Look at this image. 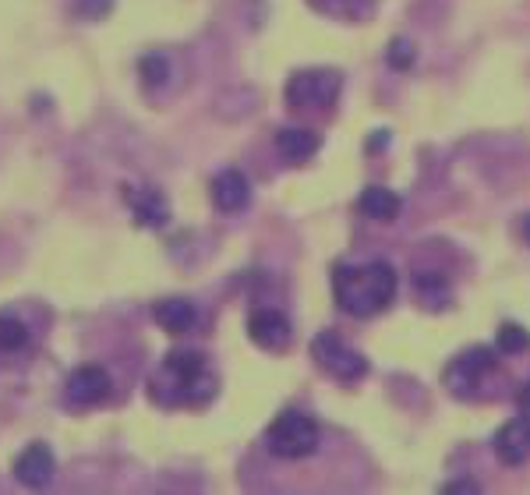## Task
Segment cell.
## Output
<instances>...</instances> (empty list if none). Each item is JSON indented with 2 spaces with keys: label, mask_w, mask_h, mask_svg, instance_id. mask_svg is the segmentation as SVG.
<instances>
[{
  "label": "cell",
  "mask_w": 530,
  "mask_h": 495,
  "mask_svg": "<svg viewBox=\"0 0 530 495\" xmlns=\"http://www.w3.org/2000/svg\"><path fill=\"white\" fill-rule=\"evenodd\" d=\"M396 269L389 262H364V266H336L333 269V294L336 305L354 319H368L379 315L382 308H389V301L396 297Z\"/></svg>",
  "instance_id": "6da1fadb"
},
{
  "label": "cell",
  "mask_w": 530,
  "mask_h": 495,
  "mask_svg": "<svg viewBox=\"0 0 530 495\" xmlns=\"http://www.w3.org/2000/svg\"><path fill=\"white\" fill-rule=\"evenodd\" d=\"M318 425L301 411H283L265 432V446L280 460H304L318 450Z\"/></svg>",
  "instance_id": "7a4b0ae2"
},
{
  "label": "cell",
  "mask_w": 530,
  "mask_h": 495,
  "mask_svg": "<svg viewBox=\"0 0 530 495\" xmlns=\"http://www.w3.org/2000/svg\"><path fill=\"white\" fill-rule=\"evenodd\" d=\"M311 358L318 361L322 372H329L340 382H357L368 375V358L357 354L354 347L336 333H318L315 340H311Z\"/></svg>",
  "instance_id": "3957f363"
},
{
  "label": "cell",
  "mask_w": 530,
  "mask_h": 495,
  "mask_svg": "<svg viewBox=\"0 0 530 495\" xmlns=\"http://www.w3.org/2000/svg\"><path fill=\"white\" fill-rule=\"evenodd\" d=\"M343 89V75L333 68H308L297 71V75L287 78V96L290 107H333L336 96Z\"/></svg>",
  "instance_id": "277c9868"
},
{
  "label": "cell",
  "mask_w": 530,
  "mask_h": 495,
  "mask_svg": "<svg viewBox=\"0 0 530 495\" xmlns=\"http://www.w3.org/2000/svg\"><path fill=\"white\" fill-rule=\"evenodd\" d=\"M495 368V351L492 347H467L460 358H453V365L446 368V386L456 396H470L474 386L481 382V375H488Z\"/></svg>",
  "instance_id": "5b68a950"
},
{
  "label": "cell",
  "mask_w": 530,
  "mask_h": 495,
  "mask_svg": "<svg viewBox=\"0 0 530 495\" xmlns=\"http://www.w3.org/2000/svg\"><path fill=\"white\" fill-rule=\"evenodd\" d=\"M492 450H495V457H499V464H506V467H520V464H527V457H530V418H509L506 425L495 432V439H492Z\"/></svg>",
  "instance_id": "8992f818"
},
{
  "label": "cell",
  "mask_w": 530,
  "mask_h": 495,
  "mask_svg": "<svg viewBox=\"0 0 530 495\" xmlns=\"http://www.w3.org/2000/svg\"><path fill=\"white\" fill-rule=\"evenodd\" d=\"M248 336L265 351H283L290 343V319L276 308H255L248 319Z\"/></svg>",
  "instance_id": "52a82bcc"
},
{
  "label": "cell",
  "mask_w": 530,
  "mask_h": 495,
  "mask_svg": "<svg viewBox=\"0 0 530 495\" xmlns=\"http://www.w3.org/2000/svg\"><path fill=\"white\" fill-rule=\"evenodd\" d=\"M110 396V375L99 365H82L68 379V400L78 407H96Z\"/></svg>",
  "instance_id": "ba28073f"
},
{
  "label": "cell",
  "mask_w": 530,
  "mask_h": 495,
  "mask_svg": "<svg viewBox=\"0 0 530 495\" xmlns=\"http://www.w3.org/2000/svg\"><path fill=\"white\" fill-rule=\"evenodd\" d=\"M251 202V181L241 174V170L227 167L216 174V181H212V206L220 209V213H241V209H248Z\"/></svg>",
  "instance_id": "9c48e42d"
},
{
  "label": "cell",
  "mask_w": 530,
  "mask_h": 495,
  "mask_svg": "<svg viewBox=\"0 0 530 495\" xmlns=\"http://www.w3.org/2000/svg\"><path fill=\"white\" fill-rule=\"evenodd\" d=\"M53 471H57V457H53V450L46 446V442H32V446H25L15 460V478L29 488L46 485V481L53 478Z\"/></svg>",
  "instance_id": "30bf717a"
},
{
  "label": "cell",
  "mask_w": 530,
  "mask_h": 495,
  "mask_svg": "<svg viewBox=\"0 0 530 495\" xmlns=\"http://www.w3.org/2000/svg\"><path fill=\"white\" fill-rule=\"evenodd\" d=\"M128 206L142 227L159 230L170 223V202L156 188H128Z\"/></svg>",
  "instance_id": "8fae6325"
},
{
  "label": "cell",
  "mask_w": 530,
  "mask_h": 495,
  "mask_svg": "<svg viewBox=\"0 0 530 495\" xmlns=\"http://www.w3.org/2000/svg\"><path fill=\"white\" fill-rule=\"evenodd\" d=\"M276 149L287 163H304L322 149V135L311 128H280L276 131Z\"/></svg>",
  "instance_id": "7c38bea8"
},
{
  "label": "cell",
  "mask_w": 530,
  "mask_h": 495,
  "mask_svg": "<svg viewBox=\"0 0 530 495\" xmlns=\"http://www.w3.org/2000/svg\"><path fill=\"white\" fill-rule=\"evenodd\" d=\"M152 319L159 322V329L181 336V333H191V329H195L198 312L191 301H184V297H167V301H159V305L152 308Z\"/></svg>",
  "instance_id": "4fadbf2b"
},
{
  "label": "cell",
  "mask_w": 530,
  "mask_h": 495,
  "mask_svg": "<svg viewBox=\"0 0 530 495\" xmlns=\"http://www.w3.org/2000/svg\"><path fill=\"white\" fill-rule=\"evenodd\" d=\"M357 209H361L368 220L389 223V220H396V216H400L403 198L396 195V191L382 188V184H371V188H364L361 198H357Z\"/></svg>",
  "instance_id": "5bb4252c"
},
{
  "label": "cell",
  "mask_w": 530,
  "mask_h": 495,
  "mask_svg": "<svg viewBox=\"0 0 530 495\" xmlns=\"http://www.w3.org/2000/svg\"><path fill=\"white\" fill-rule=\"evenodd\" d=\"M414 290L421 305H428L432 312H442L449 305V283L442 273H414Z\"/></svg>",
  "instance_id": "9a60e30c"
},
{
  "label": "cell",
  "mask_w": 530,
  "mask_h": 495,
  "mask_svg": "<svg viewBox=\"0 0 530 495\" xmlns=\"http://www.w3.org/2000/svg\"><path fill=\"white\" fill-rule=\"evenodd\" d=\"M318 15L340 18V22H361L371 15V0H308Z\"/></svg>",
  "instance_id": "2e32d148"
},
{
  "label": "cell",
  "mask_w": 530,
  "mask_h": 495,
  "mask_svg": "<svg viewBox=\"0 0 530 495\" xmlns=\"http://www.w3.org/2000/svg\"><path fill=\"white\" fill-rule=\"evenodd\" d=\"M29 347V326L15 315H0V351L18 354Z\"/></svg>",
  "instance_id": "e0dca14e"
},
{
  "label": "cell",
  "mask_w": 530,
  "mask_h": 495,
  "mask_svg": "<svg viewBox=\"0 0 530 495\" xmlns=\"http://www.w3.org/2000/svg\"><path fill=\"white\" fill-rule=\"evenodd\" d=\"M527 347H530V333L523 326H516V322H506V326L499 329V336H495V351L509 354V358L523 354Z\"/></svg>",
  "instance_id": "ac0fdd59"
},
{
  "label": "cell",
  "mask_w": 530,
  "mask_h": 495,
  "mask_svg": "<svg viewBox=\"0 0 530 495\" xmlns=\"http://www.w3.org/2000/svg\"><path fill=\"white\" fill-rule=\"evenodd\" d=\"M138 75H142V82L149 85V89H156V85L167 82L170 61H167L163 54H145L142 61H138Z\"/></svg>",
  "instance_id": "d6986e66"
},
{
  "label": "cell",
  "mask_w": 530,
  "mask_h": 495,
  "mask_svg": "<svg viewBox=\"0 0 530 495\" xmlns=\"http://www.w3.org/2000/svg\"><path fill=\"white\" fill-rule=\"evenodd\" d=\"M386 61H389V68H396V71H410L414 68V46H410L407 39H393L386 50Z\"/></svg>",
  "instance_id": "ffe728a7"
},
{
  "label": "cell",
  "mask_w": 530,
  "mask_h": 495,
  "mask_svg": "<svg viewBox=\"0 0 530 495\" xmlns=\"http://www.w3.org/2000/svg\"><path fill=\"white\" fill-rule=\"evenodd\" d=\"M71 8L85 22H99V18H106L114 11V0H71Z\"/></svg>",
  "instance_id": "44dd1931"
},
{
  "label": "cell",
  "mask_w": 530,
  "mask_h": 495,
  "mask_svg": "<svg viewBox=\"0 0 530 495\" xmlns=\"http://www.w3.org/2000/svg\"><path fill=\"white\" fill-rule=\"evenodd\" d=\"M516 407H520L523 418H530V382L520 389V396H516Z\"/></svg>",
  "instance_id": "7402d4cb"
},
{
  "label": "cell",
  "mask_w": 530,
  "mask_h": 495,
  "mask_svg": "<svg viewBox=\"0 0 530 495\" xmlns=\"http://www.w3.org/2000/svg\"><path fill=\"white\" fill-rule=\"evenodd\" d=\"M446 492H477V485H470V481H449Z\"/></svg>",
  "instance_id": "603a6c76"
},
{
  "label": "cell",
  "mask_w": 530,
  "mask_h": 495,
  "mask_svg": "<svg viewBox=\"0 0 530 495\" xmlns=\"http://www.w3.org/2000/svg\"><path fill=\"white\" fill-rule=\"evenodd\" d=\"M523 241L530 244V216H523Z\"/></svg>",
  "instance_id": "cb8c5ba5"
}]
</instances>
